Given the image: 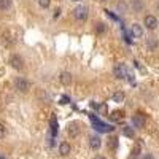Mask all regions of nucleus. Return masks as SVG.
<instances>
[{
  "label": "nucleus",
  "instance_id": "nucleus-1",
  "mask_svg": "<svg viewBox=\"0 0 159 159\" xmlns=\"http://www.w3.org/2000/svg\"><path fill=\"white\" fill-rule=\"evenodd\" d=\"M88 8L83 7V5H78L75 10H73V16L78 19V21H86L88 19Z\"/></svg>",
  "mask_w": 159,
  "mask_h": 159
},
{
  "label": "nucleus",
  "instance_id": "nucleus-2",
  "mask_svg": "<svg viewBox=\"0 0 159 159\" xmlns=\"http://www.w3.org/2000/svg\"><path fill=\"white\" fill-rule=\"evenodd\" d=\"M113 75L118 78V80H124L127 76V67L124 64H118L116 67L113 69Z\"/></svg>",
  "mask_w": 159,
  "mask_h": 159
},
{
  "label": "nucleus",
  "instance_id": "nucleus-3",
  "mask_svg": "<svg viewBox=\"0 0 159 159\" xmlns=\"http://www.w3.org/2000/svg\"><path fill=\"white\" fill-rule=\"evenodd\" d=\"M15 86H16V89H18L19 92H27L29 88H30V83H29L25 78H21V76H19V78H16Z\"/></svg>",
  "mask_w": 159,
  "mask_h": 159
},
{
  "label": "nucleus",
  "instance_id": "nucleus-4",
  "mask_svg": "<svg viewBox=\"0 0 159 159\" xmlns=\"http://www.w3.org/2000/svg\"><path fill=\"white\" fill-rule=\"evenodd\" d=\"M145 124H147V119H145V116L142 113H137V115L132 116V126L134 127L142 129V127H145Z\"/></svg>",
  "mask_w": 159,
  "mask_h": 159
},
{
  "label": "nucleus",
  "instance_id": "nucleus-5",
  "mask_svg": "<svg viewBox=\"0 0 159 159\" xmlns=\"http://www.w3.org/2000/svg\"><path fill=\"white\" fill-rule=\"evenodd\" d=\"M143 24H145V27H147L148 30H154V29L157 27V19H156L153 15H148V16H145Z\"/></svg>",
  "mask_w": 159,
  "mask_h": 159
},
{
  "label": "nucleus",
  "instance_id": "nucleus-6",
  "mask_svg": "<svg viewBox=\"0 0 159 159\" xmlns=\"http://www.w3.org/2000/svg\"><path fill=\"white\" fill-rule=\"evenodd\" d=\"M10 64H11V67H13V69H16V70H22V67H24V61H22V57L18 56V54L11 56Z\"/></svg>",
  "mask_w": 159,
  "mask_h": 159
},
{
  "label": "nucleus",
  "instance_id": "nucleus-7",
  "mask_svg": "<svg viewBox=\"0 0 159 159\" xmlns=\"http://www.w3.org/2000/svg\"><path fill=\"white\" fill-rule=\"evenodd\" d=\"M130 34L132 35H134L135 38H140L142 35H143V27H142V25L140 24H132V27H130Z\"/></svg>",
  "mask_w": 159,
  "mask_h": 159
},
{
  "label": "nucleus",
  "instance_id": "nucleus-8",
  "mask_svg": "<svg viewBox=\"0 0 159 159\" xmlns=\"http://www.w3.org/2000/svg\"><path fill=\"white\" fill-rule=\"evenodd\" d=\"M59 80H61V83H62L64 86H69V84L72 83V73H70V72H62V73L59 75Z\"/></svg>",
  "mask_w": 159,
  "mask_h": 159
},
{
  "label": "nucleus",
  "instance_id": "nucleus-9",
  "mask_svg": "<svg viewBox=\"0 0 159 159\" xmlns=\"http://www.w3.org/2000/svg\"><path fill=\"white\" fill-rule=\"evenodd\" d=\"M100 145H102L100 137H97V135L89 137V147H91V150H99V148H100Z\"/></svg>",
  "mask_w": 159,
  "mask_h": 159
},
{
  "label": "nucleus",
  "instance_id": "nucleus-10",
  "mask_svg": "<svg viewBox=\"0 0 159 159\" xmlns=\"http://www.w3.org/2000/svg\"><path fill=\"white\" fill-rule=\"evenodd\" d=\"M70 151H72L70 143L62 142V143L59 145V154H61V156H67V154H70Z\"/></svg>",
  "mask_w": 159,
  "mask_h": 159
},
{
  "label": "nucleus",
  "instance_id": "nucleus-11",
  "mask_svg": "<svg viewBox=\"0 0 159 159\" xmlns=\"http://www.w3.org/2000/svg\"><path fill=\"white\" fill-rule=\"evenodd\" d=\"M67 130H69V135L70 137H76L80 134V124L78 123H70L69 127H67Z\"/></svg>",
  "mask_w": 159,
  "mask_h": 159
},
{
  "label": "nucleus",
  "instance_id": "nucleus-12",
  "mask_svg": "<svg viewBox=\"0 0 159 159\" xmlns=\"http://www.w3.org/2000/svg\"><path fill=\"white\" fill-rule=\"evenodd\" d=\"M157 46H159V43H157V40H156L154 37H150V38H147V48H148L150 51H154Z\"/></svg>",
  "mask_w": 159,
  "mask_h": 159
},
{
  "label": "nucleus",
  "instance_id": "nucleus-13",
  "mask_svg": "<svg viewBox=\"0 0 159 159\" xmlns=\"http://www.w3.org/2000/svg\"><path fill=\"white\" fill-rule=\"evenodd\" d=\"M123 134L126 135V137H129V139H134V135H135V132H134V129H132V127H124L123 129Z\"/></svg>",
  "mask_w": 159,
  "mask_h": 159
},
{
  "label": "nucleus",
  "instance_id": "nucleus-14",
  "mask_svg": "<svg viewBox=\"0 0 159 159\" xmlns=\"http://www.w3.org/2000/svg\"><path fill=\"white\" fill-rule=\"evenodd\" d=\"M132 7H134L135 11H140V10H143V2L142 0H132Z\"/></svg>",
  "mask_w": 159,
  "mask_h": 159
},
{
  "label": "nucleus",
  "instance_id": "nucleus-15",
  "mask_svg": "<svg viewBox=\"0 0 159 159\" xmlns=\"http://www.w3.org/2000/svg\"><path fill=\"white\" fill-rule=\"evenodd\" d=\"M11 8V0H0V10H10Z\"/></svg>",
  "mask_w": 159,
  "mask_h": 159
},
{
  "label": "nucleus",
  "instance_id": "nucleus-16",
  "mask_svg": "<svg viewBox=\"0 0 159 159\" xmlns=\"http://www.w3.org/2000/svg\"><path fill=\"white\" fill-rule=\"evenodd\" d=\"M111 99H113V102H118V103H119V102L124 100V94H123V92H115Z\"/></svg>",
  "mask_w": 159,
  "mask_h": 159
},
{
  "label": "nucleus",
  "instance_id": "nucleus-17",
  "mask_svg": "<svg viewBox=\"0 0 159 159\" xmlns=\"http://www.w3.org/2000/svg\"><path fill=\"white\" fill-rule=\"evenodd\" d=\"M38 5L42 8H48L51 5V0H38Z\"/></svg>",
  "mask_w": 159,
  "mask_h": 159
},
{
  "label": "nucleus",
  "instance_id": "nucleus-18",
  "mask_svg": "<svg viewBox=\"0 0 159 159\" xmlns=\"http://www.w3.org/2000/svg\"><path fill=\"white\" fill-rule=\"evenodd\" d=\"M96 30H97V34H103L105 30H107V27H105V24L99 22V24H97V27H96Z\"/></svg>",
  "mask_w": 159,
  "mask_h": 159
},
{
  "label": "nucleus",
  "instance_id": "nucleus-19",
  "mask_svg": "<svg viewBox=\"0 0 159 159\" xmlns=\"http://www.w3.org/2000/svg\"><path fill=\"white\" fill-rule=\"evenodd\" d=\"M5 134H7V127H5V124H0V139H3Z\"/></svg>",
  "mask_w": 159,
  "mask_h": 159
},
{
  "label": "nucleus",
  "instance_id": "nucleus-20",
  "mask_svg": "<svg viewBox=\"0 0 159 159\" xmlns=\"http://www.w3.org/2000/svg\"><path fill=\"white\" fill-rule=\"evenodd\" d=\"M142 159H153V154L147 153V154H143V157H142Z\"/></svg>",
  "mask_w": 159,
  "mask_h": 159
},
{
  "label": "nucleus",
  "instance_id": "nucleus-21",
  "mask_svg": "<svg viewBox=\"0 0 159 159\" xmlns=\"http://www.w3.org/2000/svg\"><path fill=\"white\" fill-rule=\"evenodd\" d=\"M99 110L100 111H107V105H99Z\"/></svg>",
  "mask_w": 159,
  "mask_h": 159
},
{
  "label": "nucleus",
  "instance_id": "nucleus-22",
  "mask_svg": "<svg viewBox=\"0 0 159 159\" xmlns=\"http://www.w3.org/2000/svg\"><path fill=\"white\" fill-rule=\"evenodd\" d=\"M61 103H69V97H62V102Z\"/></svg>",
  "mask_w": 159,
  "mask_h": 159
},
{
  "label": "nucleus",
  "instance_id": "nucleus-23",
  "mask_svg": "<svg viewBox=\"0 0 159 159\" xmlns=\"http://www.w3.org/2000/svg\"><path fill=\"white\" fill-rule=\"evenodd\" d=\"M96 159H107V157H103V156H96Z\"/></svg>",
  "mask_w": 159,
  "mask_h": 159
},
{
  "label": "nucleus",
  "instance_id": "nucleus-24",
  "mask_svg": "<svg viewBox=\"0 0 159 159\" xmlns=\"http://www.w3.org/2000/svg\"><path fill=\"white\" fill-rule=\"evenodd\" d=\"M157 10H159V2H157Z\"/></svg>",
  "mask_w": 159,
  "mask_h": 159
},
{
  "label": "nucleus",
  "instance_id": "nucleus-25",
  "mask_svg": "<svg viewBox=\"0 0 159 159\" xmlns=\"http://www.w3.org/2000/svg\"><path fill=\"white\" fill-rule=\"evenodd\" d=\"M75 2H80V0H75Z\"/></svg>",
  "mask_w": 159,
  "mask_h": 159
}]
</instances>
